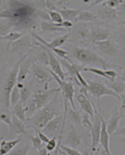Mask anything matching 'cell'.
<instances>
[{
  "label": "cell",
  "mask_w": 125,
  "mask_h": 155,
  "mask_svg": "<svg viewBox=\"0 0 125 155\" xmlns=\"http://www.w3.org/2000/svg\"><path fill=\"white\" fill-rule=\"evenodd\" d=\"M53 104L46 105L38 110V112L32 117L28 118L27 120L34 125L37 129H42L48 124L49 121L55 117L56 112Z\"/></svg>",
  "instance_id": "1"
},
{
  "label": "cell",
  "mask_w": 125,
  "mask_h": 155,
  "mask_svg": "<svg viewBox=\"0 0 125 155\" xmlns=\"http://www.w3.org/2000/svg\"><path fill=\"white\" fill-rule=\"evenodd\" d=\"M75 56L81 62L97 65L107 70L108 65L105 60L92 51L86 48H78L75 51Z\"/></svg>",
  "instance_id": "2"
},
{
  "label": "cell",
  "mask_w": 125,
  "mask_h": 155,
  "mask_svg": "<svg viewBox=\"0 0 125 155\" xmlns=\"http://www.w3.org/2000/svg\"><path fill=\"white\" fill-rule=\"evenodd\" d=\"M87 83L88 87L86 90L98 100L104 95H110L114 97L119 101H122L121 97L118 93L104 83L91 80H89Z\"/></svg>",
  "instance_id": "3"
},
{
  "label": "cell",
  "mask_w": 125,
  "mask_h": 155,
  "mask_svg": "<svg viewBox=\"0 0 125 155\" xmlns=\"http://www.w3.org/2000/svg\"><path fill=\"white\" fill-rule=\"evenodd\" d=\"M102 122L101 116L98 113L94 107V122L92 124L91 130V146L93 150L96 149L99 143H100V136L101 133Z\"/></svg>",
  "instance_id": "4"
},
{
  "label": "cell",
  "mask_w": 125,
  "mask_h": 155,
  "mask_svg": "<svg viewBox=\"0 0 125 155\" xmlns=\"http://www.w3.org/2000/svg\"><path fill=\"white\" fill-rule=\"evenodd\" d=\"M18 64L10 74L5 86L4 87V99L5 106L8 109L10 107V95L15 83L17 74L18 71Z\"/></svg>",
  "instance_id": "5"
},
{
  "label": "cell",
  "mask_w": 125,
  "mask_h": 155,
  "mask_svg": "<svg viewBox=\"0 0 125 155\" xmlns=\"http://www.w3.org/2000/svg\"><path fill=\"white\" fill-rule=\"evenodd\" d=\"M61 117H55L49 121L46 126L42 129V132L49 137H56L55 136L59 131L61 125Z\"/></svg>",
  "instance_id": "6"
},
{
  "label": "cell",
  "mask_w": 125,
  "mask_h": 155,
  "mask_svg": "<svg viewBox=\"0 0 125 155\" xmlns=\"http://www.w3.org/2000/svg\"><path fill=\"white\" fill-rule=\"evenodd\" d=\"M97 16L102 20L110 21L118 19V12L116 9L109 8L102 4L97 10Z\"/></svg>",
  "instance_id": "7"
},
{
  "label": "cell",
  "mask_w": 125,
  "mask_h": 155,
  "mask_svg": "<svg viewBox=\"0 0 125 155\" xmlns=\"http://www.w3.org/2000/svg\"><path fill=\"white\" fill-rule=\"evenodd\" d=\"M102 126L100 136V143L107 155H111L110 149V134L107 132V121L101 116Z\"/></svg>",
  "instance_id": "8"
},
{
  "label": "cell",
  "mask_w": 125,
  "mask_h": 155,
  "mask_svg": "<svg viewBox=\"0 0 125 155\" xmlns=\"http://www.w3.org/2000/svg\"><path fill=\"white\" fill-rule=\"evenodd\" d=\"M59 82V84L63 93L64 97V100L69 101L71 104V105L73 110H76V108L74 101V94L75 90L73 88V85L71 83Z\"/></svg>",
  "instance_id": "9"
},
{
  "label": "cell",
  "mask_w": 125,
  "mask_h": 155,
  "mask_svg": "<svg viewBox=\"0 0 125 155\" xmlns=\"http://www.w3.org/2000/svg\"><path fill=\"white\" fill-rule=\"evenodd\" d=\"M122 117V111L118 112L116 109L114 110L113 114L108 121H107V132L110 136L117 130L119 121Z\"/></svg>",
  "instance_id": "10"
},
{
  "label": "cell",
  "mask_w": 125,
  "mask_h": 155,
  "mask_svg": "<svg viewBox=\"0 0 125 155\" xmlns=\"http://www.w3.org/2000/svg\"><path fill=\"white\" fill-rule=\"evenodd\" d=\"M50 95L48 94H42L34 95L33 101L31 105V109L33 112L39 110L48 105Z\"/></svg>",
  "instance_id": "11"
},
{
  "label": "cell",
  "mask_w": 125,
  "mask_h": 155,
  "mask_svg": "<svg viewBox=\"0 0 125 155\" xmlns=\"http://www.w3.org/2000/svg\"><path fill=\"white\" fill-rule=\"evenodd\" d=\"M81 109L84 112L87 114L92 118L94 117V104H91L89 98L84 94H80L77 97Z\"/></svg>",
  "instance_id": "12"
},
{
  "label": "cell",
  "mask_w": 125,
  "mask_h": 155,
  "mask_svg": "<svg viewBox=\"0 0 125 155\" xmlns=\"http://www.w3.org/2000/svg\"><path fill=\"white\" fill-rule=\"evenodd\" d=\"M90 36L93 42L103 41L108 39L110 36L109 30L102 28H94L90 32Z\"/></svg>",
  "instance_id": "13"
},
{
  "label": "cell",
  "mask_w": 125,
  "mask_h": 155,
  "mask_svg": "<svg viewBox=\"0 0 125 155\" xmlns=\"http://www.w3.org/2000/svg\"><path fill=\"white\" fill-rule=\"evenodd\" d=\"M21 140V137H19L17 139L9 141L2 140L0 146V155H5L9 154L14 149V148L20 142Z\"/></svg>",
  "instance_id": "14"
},
{
  "label": "cell",
  "mask_w": 125,
  "mask_h": 155,
  "mask_svg": "<svg viewBox=\"0 0 125 155\" xmlns=\"http://www.w3.org/2000/svg\"><path fill=\"white\" fill-rule=\"evenodd\" d=\"M96 47L103 54L107 55H111L115 52V48L111 41L108 39L103 41L94 42Z\"/></svg>",
  "instance_id": "15"
},
{
  "label": "cell",
  "mask_w": 125,
  "mask_h": 155,
  "mask_svg": "<svg viewBox=\"0 0 125 155\" xmlns=\"http://www.w3.org/2000/svg\"><path fill=\"white\" fill-rule=\"evenodd\" d=\"M23 104L20 101L13 108L14 115L22 121L25 122L26 120L25 113L28 110V107H23Z\"/></svg>",
  "instance_id": "16"
},
{
  "label": "cell",
  "mask_w": 125,
  "mask_h": 155,
  "mask_svg": "<svg viewBox=\"0 0 125 155\" xmlns=\"http://www.w3.org/2000/svg\"><path fill=\"white\" fill-rule=\"evenodd\" d=\"M13 124V130L16 133L27 135V133L25 130V126L23 124V121L17 117L13 114L12 117Z\"/></svg>",
  "instance_id": "17"
},
{
  "label": "cell",
  "mask_w": 125,
  "mask_h": 155,
  "mask_svg": "<svg viewBox=\"0 0 125 155\" xmlns=\"http://www.w3.org/2000/svg\"><path fill=\"white\" fill-rule=\"evenodd\" d=\"M67 144L73 147H76L80 144V137L75 130L73 129L68 134L67 137Z\"/></svg>",
  "instance_id": "18"
},
{
  "label": "cell",
  "mask_w": 125,
  "mask_h": 155,
  "mask_svg": "<svg viewBox=\"0 0 125 155\" xmlns=\"http://www.w3.org/2000/svg\"><path fill=\"white\" fill-rule=\"evenodd\" d=\"M21 100V94L16 87L13 89L10 95V106L14 107Z\"/></svg>",
  "instance_id": "19"
},
{
  "label": "cell",
  "mask_w": 125,
  "mask_h": 155,
  "mask_svg": "<svg viewBox=\"0 0 125 155\" xmlns=\"http://www.w3.org/2000/svg\"><path fill=\"white\" fill-rule=\"evenodd\" d=\"M109 88L113 89L115 92L119 94V93L124 92L125 90V84L123 82L110 81L107 84Z\"/></svg>",
  "instance_id": "20"
},
{
  "label": "cell",
  "mask_w": 125,
  "mask_h": 155,
  "mask_svg": "<svg viewBox=\"0 0 125 155\" xmlns=\"http://www.w3.org/2000/svg\"><path fill=\"white\" fill-rule=\"evenodd\" d=\"M49 58H50V64H51V66L52 68L53 71H55V73L58 74L60 76H61L62 78H63V73L61 70L59 64L56 60L55 58L52 55V54H49Z\"/></svg>",
  "instance_id": "21"
},
{
  "label": "cell",
  "mask_w": 125,
  "mask_h": 155,
  "mask_svg": "<svg viewBox=\"0 0 125 155\" xmlns=\"http://www.w3.org/2000/svg\"><path fill=\"white\" fill-rule=\"evenodd\" d=\"M84 71L87 72H90L92 74H95L96 75L98 76H101L103 78H106L107 80H110L109 76H107V74L106 73V71H103L101 69L97 68H85L84 69Z\"/></svg>",
  "instance_id": "22"
},
{
  "label": "cell",
  "mask_w": 125,
  "mask_h": 155,
  "mask_svg": "<svg viewBox=\"0 0 125 155\" xmlns=\"http://www.w3.org/2000/svg\"><path fill=\"white\" fill-rule=\"evenodd\" d=\"M30 149V146L28 144H25V146L21 147L18 148L17 149H13L9 154L13 155H25L28 154Z\"/></svg>",
  "instance_id": "23"
},
{
  "label": "cell",
  "mask_w": 125,
  "mask_h": 155,
  "mask_svg": "<svg viewBox=\"0 0 125 155\" xmlns=\"http://www.w3.org/2000/svg\"><path fill=\"white\" fill-rule=\"evenodd\" d=\"M80 20L85 22L94 21L95 19V16L92 13L89 12H84L81 13L79 16Z\"/></svg>",
  "instance_id": "24"
},
{
  "label": "cell",
  "mask_w": 125,
  "mask_h": 155,
  "mask_svg": "<svg viewBox=\"0 0 125 155\" xmlns=\"http://www.w3.org/2000/svg\"><path fill=\"white\" fill-rule=\"evenodd\" d=\"M124 0H107L102 5H106L113 9H116L123 3Z\"/></svg>",
  "instance_id": "25"
},
{
  "label": "cell",
  "mask_w": 125,
  "mask_h": 155,
  "mask_svg": "<svg viewBox=\"0 0 125 155\" xmlns=\"http://www.w3.org/2000/svg\"><path fill=\"white\" fill-rule=\"evenodd\" d=\"M31 140L32 145L34 149L39 150L42 148V141L38 137L37 134L36 136L35 137H31Z\"/></svg>",
  "instance_id": "26"
},
{
  "label": "cell",
  "mask_w": 125,
  "mask_h": 155,
  "mask_svg": "<svg viewBox=\"0 0 125 155\" xmlns=\"http://www.w3.org/2000/svg\"><path fill=\"white\" fill-rule=\"evenodd\" d=\"M61 149L63 150L66 154L68 155H81L82 154L80 152L78 151L74 148L71 147L69 146H64V145H61L60 146Z\"/></svg>",
  "instance_id": "27"
},
{
  "label": "cell",
  "mask_w": 125,
  "mask_h": 155,
  "mask_svg": "<svg viewBox=\"0 0 125 155\" xmlns=\"http://www.w3.org/2000/svg\"><path fill=\"white\" fill-rule=\"evenodd\" d=\"M0 120L5 124L8 125L10 128L13 130V124L12 121V117L7 114L2 113L0 114Z\"/></svg>",
  "instance_id": "28"
},
{
  "label": "cell",
  "mask_w": 125,
  "mask_h": 155,
  "mask_svg": "<svg viewBox=\"0 0 125 155\" xmlns=\"http://www.w3.org/2000/svg\"><path fill=\"white\" fill-rule=\"evenodd\" d=\"M46 148L48 151H52L57 148V142L56 140V137H52L48 143H47Z\"/></svg>",
  "instance_id": "29"
},
{
  "label": "cell",
  "mask_w": 125,
  "mask_h": 155,
  "mask_svg": "<svg viewBox=\"0 0 125 155\" xmlns=\"http://www.w3.org/2000/svg\"><path fill=\"white\" fill-rule=\"evenodd\" d=\"M21 94V101L23 104H25L26 102L29 98L30 95V92L27 89H23L22 91L20 93Z\"/></svg>",
  "instance_id": "30"
},
{
  "label": "cell",
  "mask_w": 125,
  "mask_h": 155,
  "mask_svg": "<svg viewBox=\"0 0 125 155\" xmlns=\"http://www.w3.org/2000/svg\"><path fill=\"white\" fill-rule=\"evenodd\" d=\"M31 10L29 8H20L17 11L15 14L18 17H25L27 16L30 13Z\"/></svg>",
  "instance_id": "31"
},
{
  "label": "cell",
  "mask_w": 125,
  "mask_h": 155,
  "mask_svg": "<svg viewBox=\"0 0 125 155\" xmlns=\"http://www.w3.org/2000/svg\"><path fill=\"white\" fill-rule=\"evenodd\" d=\"M85 114H83V116L82 123L85 126L87 127H90V128H91L92 126V124L90 121V116L89 114L85 113Z\"/></svg>",
  "instance_id": "32"
},
{
  "label": "cell",
  "mask_w": 125,
  "mask_h": 155,
  "mask_svg": "<svg viewBox=\"0 0 125 155\" xmlns=\"http://www.w3.org/2000/svg\"><path fill=\"white\" fill-rule=\"evenodd\" d=\"M37 133L38 137L42 140V142L45 143H47L49 141L50 139H49V137L47 136L43 132L40 131L39 129L37 130Z\"/></svg>",
  "instance_id": "33"
},
{
  "label": "cell",
  "mask_w": 125,
  "mask_h": 155,
  "mask_svg": "<svg viewBox=\"0 0 125 155\" xmlns=\"http://www.w3.org/2000/svg\"><path fill=\"white\" fill-rule=\"evenodd\" d=\"M125 136V127L119 129V130H117L113 134V136Z\"/></svg>",
  "instance_id": "34"
},
{
  "label": "cell",
  "mask_w": 125,
  "mask_h": 155,
  "mask_svg": "<svg viewBox=\"0 0 125 155\" xmlns=\"http://www.w3.org/2000/svg\"><path fill=\"white\" fill-rule=\"evenodd\" d=\"M107 0H94L91 5H90V8H93L94 6H96V5H99L101 4H103Z\"/></svg>",
  "instance_id": "35"
},
{
  "label": "cell",
  "mask_w": 125,
  "mask_h": 155,
  "mask_svg": "<svg viewBox=\"0 0 125 155\" xmlns=\"http://www.w3.org/2000/svg\"><path fill=\"white\" fill-rule=\"evenodd\" d=\"M118 8L119 9V11L125 13V1L123 2V3L118 6Z\"/></svg>",
  "instance_id": "36"
},
{
  "label": "cell",
  "mask_w": 125,
  "mask_h": 155,
  "mask_svg": "<svg viewBox=\"0 0 125 155\" xmlns=\"http://www.w3.org/2000/svg\"><path fill=\"white\" fill-rule=\"evenodd\" d=\"M39 151V154L40 155H47V153H48V150L47 148H42L41 149H40L39 150H38Z\"/></svg>",
  "instance_id": "37"
},
{
  "label": "cell",
  "mask_w": 125,
  "mask_h": 155,
  "mask_svg": "<svg viewBox=\"0 0 125 155\" xmlns=\"http://www.w3.org/2000/svg\"><path fill=\"white\" fill-rule=\"evenodd\" d=\"M3 139V137H0V146H1V141H2Z\"/></svg>",
  "instance_id": "38"
},
{
  "label": "cell",
  "mask_w": 125,
  "mask_h": 155,
  "mask_svg": "<svg viewBox=\"0 0 125 155\" xmlns=\"http://www.w3.org/2000/svg\"><path fill=\"white\" fill-rule=\"evenodd\" d=\"M124 140V141H125V140Z\"/></svg>",
  "instance_id": "39"
},
{
  "label": "cell",
  "mask_w": 125,
  "mask_h": 155,
  "mask_svg": "<svg viewBox=\"0 0 125 155\" xmlns=\"http://www.w3.org/2000/svg\"></svg>",
  "instance_id": "40"
}]
</instances>
